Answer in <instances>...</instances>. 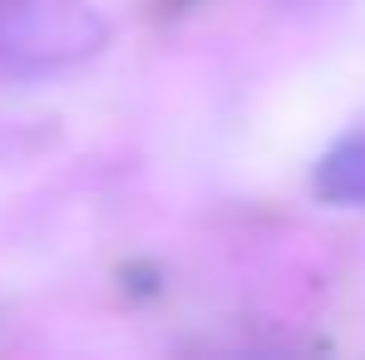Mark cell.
<instances>
[{"instance_id":"1","label":"cell","mask_w":365,"mask_h":360,"mask_svg":"<svg viewBox=\"0 0 365 360\" xmlns=\"http://www.w3.org/2000/svg\"><path fill=\"white\" fill-rule=\"evenodd\" d=\"M109 45V20L89 0H0V64L55 74L94 60Z\"/></svg>"},{"instance_id":"2","label":"cell","mask_w":365,"mask_h":360,"mask_svg":"<svg viewBox=\"0 0 365 360\" xmlns=\"http://www.w3.org/2000/svg\"><path fill=\"white\" fill-rule=\"evenodd\" d=\"M311 187L331 207H365V128L336 138L321 153V163L311 173Z\"/></svg>"}]
</instances>
